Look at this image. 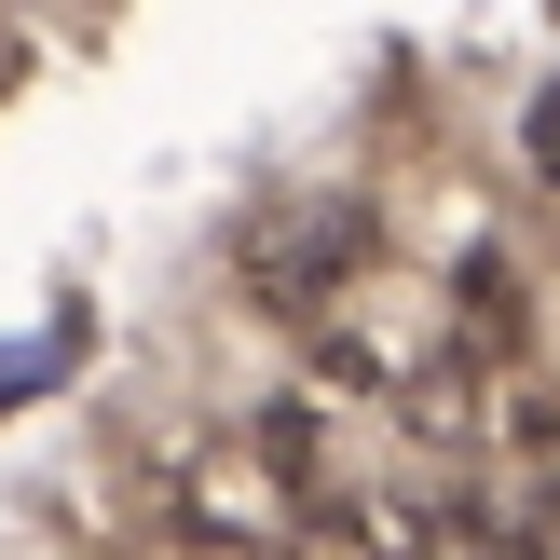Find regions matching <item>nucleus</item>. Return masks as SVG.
Listing matches in <instances>:
<instances>
[{
	"label": "nucleus",
	"instance_id": "2",
	"mask_svg": "<svg viewBox=\"0 0 560 560\" xmlns=\"http://www.w3.org/2000/svg\"><path fill=\"white\" fill-rule=\"evenodd\" d=\"M534 164H547V178H560V96L534 109Z\"/></svg>",
	"mask_w": 560,
	"mask_h": 560
},
{
	"label": "nucleus",
	"instance_id": "1",
	"mask_svg": "<svg viewBox=\"0 0 560 560\" xmlns=\"http://www.w3.org/2000/svg\"><path fill=\"white\" fill-rule=\"evenodd\" d=\"M370 260V219L355 206H288V219H260L246 233V288L273 301V315H328V288Z\"/></svg>",
	"mask_w": 560,
	"mask_h": 560
}]
</instances>
